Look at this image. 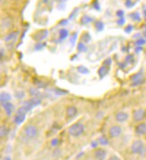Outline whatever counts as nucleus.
<instances>
[{"label": "nucleus", "mask_w": 146, "mask_h": 160, "mask_svg": "<svg viewBox=\"0 0 146 160\" xmlns=\"http://www.w3.org/2000/svg\"><path fill=\"white\" fill-rule=\"evenodd\" d=\"M132 30H133V26H132L131 25H129L125 29V32H126L127 33H130L132 32Z\"/></svg>", "instance_id": "nucleus-36"}, {"label": "nucleus", "mask_w": 146, "mask_h": 160, "mask_svg": "<svg viewBox=\"0 0 146 160\" xmlns=\"http://www.w3.org/2000/svg\"><path fill=\"white\" fill-rule=\"evenodd\" d=\"M4 160H11V158H10L9 156H6V157L4 158Z\"/></svg>", "instance_id": "nucleus-46"}, {"label": "nucleus", "mask_w": 146, "mask_h": 160, "mask_svg": "<svg viewBox=\"0 0 146 160\" xmlns=\"http://www.w3.org/2000/svg\"><path fill=\"white\" fill-rule=\"evenodd\" d=\"M11 100V96L7 93H2L1 96H0V101H1V104L4 105L6 103H9V101Z\"/></svg>", "instance_id": "nucleus-14"}, {"label": "nucleus", "mask_w": 146, "mask_h": 160, "mask_svg": "<svg viewBox=\"0 0 146 160\" xmlns=\"http://www.w3.org/2000/svg\"><path fill=\"white\" fill-rule=\"evenodd\" d=\"M50 144H51L52 147H58V145L59 144V139H58V138L53 139V140H51Z\"/></svg>", "instance_id": "nucleus-32"}, {"label": "nucleus", "mask_w": 146, "mask_h": 160, "mask_svg": "<svg viewBox=\"0 0 146 160\" xmlns=\"http://www.w3.org/2000/svg\"><path fill=\"white\" fill-rule=\"evenodd\" d=\"M135 133L137 135L142 136L146 134V124L145 123H140L135 127Z\"/></svg>", "instance_id": "nucleus-12"}, {"label": "nucleus", "mask_w": 146, "mask_h": 160, "mask_svg": "<svg viewBox=\"0 0 146 160\" xmlns=\"http://www.w3.org/2000/svg\"><path fill=\"white\" fill-rule=\"evenodd\" d=\"M109 67L108 66H102L100 70H99V71H98V74H99V76H100V77L101 78H103L107 74H108V72H109Z\"/></svg>", "instance_id": "nucleus-15"}, {"label": "nucleus", "mask_w": 146, "mask_h": 160, "mask_svg": "<svg viewBox=\"0 0 146 160\" xmlns=\"http://www.w3.org/2000/svg\"><path fill=\"white\" fill-rule=\"evenodd\" d=\"M47 35H48L47 30H40L33 35V38H34V40H36L38 41H41L45 40L47 37Z\"/></svg>", "instance_id": "nucleus-5"}, {"label": "nucleus", "mask_w": 146, "mask_h": 160, "mask_svg": "<svg viewBox=\"0 0 146 160\" xmlns=\"http://www.w3.org/2000/svg\"><path fill=\"white\" fill-rule=\"evenodd\" d=\"M125 24V19H124V17L123 18H120L118 21H117V25H123Z\"/></svg>", "instance_id": "nucleus-37"}, {"label": "nucleus", "mask_w": 146, "mask_h": 160, "mask_svg": "<svg viewBox=\"0 0 146 160\" xmlns=\"http://www.w3.org/2000/svg\"><path fill=\"white\" fill-rule=\"evenodd\" d=\"M127 61H130V62H133L134 59H133V56L132 55H129L127 57Z\"/></svg>", "instance_id": "nucleus-40"}, {"label": "nucleus", "mask_w": 146, "mask_h": 160, "mask_svg": "<svg viewBox=\"0 0 146 160\" xmlns=\"http://www.w3.org/2000/svg\"><path fill=\"white\" fill-rule=\"evenodd\" d=\"M130 17H131L134 21H135V22H139V21L141 20V16H140L139 13H137V12L132 13V14H130Z\"/></svg>", "instance_id": "nucleus-24"}, {"label": "nucleus", "mask_w": 146, "mask_h": 160, "mask_svg": "<svg viewBox=\"0 0 146 160\" xmlns=\"http://www.w3.org/2000/svg\"><path fill=\"white\" fill-rule=\"evenodd\" d=\"M24 134L27 137L28 139L32 140L35 139L39 134V130L35 125H28L24 129Z\"/></svg>", "instance_id": "nucleus-3"}, {"label": "nucleus", "mask_w": 146, "mask_h": 160, "mask_svg": "<svg viewBox=\"0 0 146 160\" xmlns=\"http://www.w3.org/2000/svg\"><path fill=\"white\" fill-rule=\"evenodd\" d=\"M14 96L18 99H22L25 96V93H24L23 91H16L14 93Z\"/></svg>", "instance_id": "nucleus-26"}, {"label": "nucleus", "mask_w": 146, "mask_h": 160, "mask_svg": "<svg viewBox=\"0 0 146 160\" xmlns=\"http://www.w3.org/2000/svg\"><path fill=\"white\" fill-rule=\"evenodd\" d=\"M67 22H68V20H62L60 22V25H67Z\"/></svg>", "instance_id": "nucleus-42"}, {"label": "nucleus", "mask_w": 146, "mask_h": 160, "mask_svg": "<svg viewBox=\"0 0 146 160\" xmlns=\"http://www.w3.org/2000/svg\"><path fill=\"white\" fill-rule=\"evenodd\" d=\"M146 41L143 38H140L136 41V46H142V45L145 44Z\"/></svg>", "instance_id": "nucleus-30"}, {"label": "nucleus", "mask_w": 146, "mask_h": 160, "mask_svg": "<svg viewBox=\"0 0 146 160\" xmlns=\"http://www.w3.org/2000/svg\"><path fill=\"white\" fill-rule=\"evenodd\" d=\"M45 46H46V44H45V43H38V44L35 45V50H36V51L42 50Z\"/></svg>", "instance_id": "nucleus-31"}, {"label": "nucleus", "mask_w": 146, "mask_h": 160, "mask_svg": "<svg viewBox=\"0 0 146 160\" xmlns=\"http://www.w3.org/2000/svg\"><path fill=\"white\" fill-rule=\"evenodd\" d=\"M134 5V4L131 1V0H127L126 1V7H132Z\"/></svg>", "instance_id": "nucleus-35"}, {"label": "nucleus", "mask_w": 146, "mask_h": 160, "mask_svg": "<svg viewBox=\"0 0 146 160\" xmlns=\"http://www.w3.org/2000/svg\"><path fill=\"white\" fill-rule=\"evenodd\" d=\"M18 36V32H12L8 34H6L4 38V41L7 43V44H12L14 43Z\"/></svg>", "instance_id": "nucleus-6"}, {"label": "nucleus", "mask_w": 146, "mask_h": 160, "mask_svg": "<svg viewBox=\"0 0 146 160\" xmlns=\"http://www.w3.org/2000/svg\"><path fill=\"white\" fill-rule=\"evenodd\" d=\"M104 63H105V65H106V66H108V67H109V66L110 65V63H111V60H110V59H107V60H106V61H105Z\"/></svg>", "instance_id": "nucleus-43"}, {"label": "nucleus", "mask_w": 146, "mask_h": 160, "mask_svg": "<svg viewBox=\"0 0 146 160\" xmlns=\"http://www.w3.org/2000/svg\"><path fill=\"white\" fill-rule=\"evenodd\" d=\"M94 19L89 15H83L81 19V22H82V25H88L90 24V22H91Z\"/></svg>", "instance_id": "nucleus-19"}, {"label": "nucleus", "mask_w": 146, "mask_h": 160, "mask_svg": "<svg viewBox=\"0 0 146 160\" xmlns=\"http://www.w3.org/2000/svg\"><path fill=\"white\" fill-rule=\"evenodd\" d=\"M117 15L119 18H123V17H124V11H123V10H118V11H117Z\"/></svg>", "instance_id": "nucleus-34"}, {"label": "nucleus", "mask_w": 146, "mask_h": 160, "mask_svg": "<svg viewBox=\"0 0 146 160\" xmlns=\"http://www.w3.org/2000/svg\"><path fill=\"white\" fill-rule=\"evenodd\" d=\"M68 132L72 137H79L84 132V126L80 122L75 123L69 128Z\"/></svg>", "instance_id": "nucleus-1"}, {"label": "nucleus", "mask_w": 146, "mask_h": 160, "mask_svg": "<svg viewBox=\"0 0 146 160\" xmlns=\"http://www.w3.org/2000/svg\"><path fill=\"white\" fill-rule=\"evenodd\" d=\"M68 34H69V33H68V31H67L66 29H62V30L60 31V33H59L60 41H63V40L66 39L67 36H68Z\"/></svg>", "instance_id": "nucleus-20"}, {"label": "nucleus", "mask_w": 146, "mask_h": 160, "mask_svg": "<svg viewBox=\"0 0 146 160\" xmlns=\"http://www.w3.org/2000/svg\"><path fill=\"white\" fill-rule=\"evenodd\" d=\"M94 156L97 160H105V158L107 156V152H106V150H104L102 148H99L95 151Z\"/></svg>", "instance_id": "nucleus-10"}, {"label": "nucleus", "mask_w": 146, "mask_h": 160, "mask_svg": "<svg viewBox=\"0 0 146 160\" xmlns=\"http://www.w3.org/2000/svg\"><path fill=\"white\" fill-rule=\"evenodd\" d=\"M9 133V129L7 126L6 125H2L1 128H0V136H1V138H5L6 137Z\"/></svg>", "instance_id": "nucleus-18"}, {"label": "nucleus", "mask_w": 146, "mask_h": 160, "mask_svg": "<svg viewBox=\"0 0 146 160\" xmlns=\"http://www.w3.org/2000/svg\"><path fill=\"white\" fill-rule=\"evenodd\" d=\"M77 50H78L79 51L83 52V51H85L87 49H86V46H85V45H84L83 42H80V43H78V45H77Z\"/></svg>", "instance_id": "nucleus-27"}, {"label": "nucleus", "mask_w": 146, "mask_h": 160, "mask_svg": "<svg viewBox=\"0 0 146 160\" xmlns=\"http://www.w3.org/2000/svg\"><path fill=\"white\" fill-rule=\"evenodd\" d=\"M92 7L96 9V10H100L101 8H100V5H99V3H98V1L97 0H94V2L92 3Z\"/></svg>", "instance_id": "nucleus-33"}, {"label": "nucleus", "mask_w": 146, "mask_h": 160, "mask_svg": "<svg viewBox=\"0 0 146 160\" xmlns=\"http://www.w3.org/2000/svg\"><path fill=\"white\" fill-rule=\"evenodd\" d=\"M3 57H4V49L2 48V49H1V59H2Z\"/></svg>", "instance_id": "nucleus-45"}, {"label": "nucleus", "mask_w": 146, "mask_h": 160, "mask_svg": "<svg viewBox=\"0 0 146 160\" xmlns=\"http://www.w3.org/2000/svg\"><path fill=\"white\" fill-rule=\"evenodd\" d=\"M98 144H99V141H92V142L91 143V145L92 148H97Z\"/></svg>", "instance_id": "nucleus-39"}, {"label": "nucleus", "mask_w": 146, "mask_h": 160, "mask_svg": "<svg viewBox=\"0 0 146 160\" xmlns=\"http://www.w3.org/2000/svg\"><path fill=\"white\" fill-rule=\"evenodd\" d=\"M13 24V20L11 17H5L2 19L1 21V28L2 30H6V29H9L12 26Z\"/></svg>", "instance_id": "nucleus-9"}, {"label": "nucleus", "mask_w": 146, "mask_h": 160, "mask_svg": "<svg viewBox=\"0 0 146 160\" xmlns=\"http://www.w3.org/2000/svg\"><path fill=\"white\" fill-rule=\"evenodd\" d=\"M25 120V114H19L17 113L16 116L14 117V122L16 124H21Z\"/></svg>", "instance_id": "nucleus-17"}, {"label": "nucleus", "mask_w": 146, "mask_h": 160, "mask_svg": "<svg viewBox=\"0 0 146 160\" xmlns=\"http://www.w3.org/2000/svg\"><path fill=\"white\" fill-rule=\"evenodd\" d=\"M139 36H140V33H137V34L134 35V39H137V40H138V39H140V37H139Z\"/></svg>", "instance_id": "nucleus-44"}, {"label": "nucleus", "mask_w": 146, "mask_h": 160, "mask_svg": "<svg viewBox=\"0 0 146 160\" xmlns=\"http://www.w3.org/2000/svg\"><path fill=\"white\" fill-rule=\"evenodd\" d=\"M77 12H78V9H77V8H76V9H75V11L73 12V13L71 14V15H70V19H73V18H74V17L76 16V15H75V14H76V13H77Z\"/></svg>", "instance_id": "nucleus-38"}, {"label": "nucleus", "mask_w": 146, "mask_h": 160, "mask_svg": "<svg viewBox=\"0 0 146 160\" xmlns=\"http://www.w3.org/2000/svg\"><path fill=\"white\" fill-rule=\"evenodd\" d=\"M50 0H43V3H45V4H46V3L50 2Z\"/></svg>", "instance_id": "nucleus-47"}, {"label": "nucleus", "mask_w": 146, "mask_h": 160, "mask_svg": "<svg viewBox=\"0 0 146 160\" xmlns=\"http://www.w3.org/2000/svg\"><path fill=\"white\" fill-rule=\"evenodd\" d=\"M131 151H132V153L137 154V155L143 154L144 151H145V146H144L143 142L142 140L134 141L132 146H131Z\"/></svg>", "instance_id": "nucleus-2"}, {"label": "nucleus", "mask_w": 146, "mask_h": 160, "mask_svg": "<svg viewBox=\"0 0 146 160\" xmlns=\"http://www.w3.org/2000/svg\"><path fill=\"white\" fill-rule=\"evenodd\" d=\"M109 160H121L117 156H111Z\"/></svg>", "instance_id": "nucleus-41"}, {"label": "nucleus", "mask_w": 146, "mask_h": 160, "mask_svg": "<svg viewBox=\"0 0 146 160\" xmlns=\"http://www.w3.org/2000/svg\"><path fill=\"white\" fill-rule=\"evenodd\" d=\"M131 80L133 82L132 85H137L142 84L143 82V74H142V72H139V73L134 75L131 77Z\"/></svg>", "instance_id": "nucleus-7"}, {"label": "nucleus", "mask_w": 146, "mask_h": 160, "mask_svg": "<svg viewBox=\"0 0 146 160\" xmlns=\"http://www.w3.org/2000/svg\"><path fill=\"white\" fill-rule=\"evenodd\" d=\"M98 141H99V144H101V145H102V146H107V145H109V140L106 138V137H104V136L100 137Z\"/></svg>", "instance_id": "nucleus-21"}, {"label": "nucleus", "mask_w": 146, "mask_h": 160, "mask_svg": "<svg viewBox=\"0 0 146 160\" xmlns=\"http://www.w3.org/2000/svg\"><path fill=\"white\" fill-rule=\"evenodd\" d=\"M77 114V108L75 106H70L66 110V115L68 118H74Z\"/></svg>", "instance_id": "nucleus-13"}, {"label": "nucleus", "mask_w": 146, "mask_h": 160, "mask_svg": "<svg viewBox=\"0 0 146 160\" xmlns=\"http://www.w3.org/2000/svg\"><path fill=\"white\" fill-rule=\"evenodd\" d=\"M4 109H5V111L8 114V115H11L12 112L14 111V105L13 104H11L10 102L9 103H6V104L3 105Z\"/></svg>", "instance_id": "nucleus-16"}, {"label": "nucleus", "mask_w": 146, "mask_h": 160, "mask_svg": "<svg viewBox=\"0 0 146 160\" xmlns=\"http://www.w3.org/2000/svg\"><path fill=\"white\" fill-rule=\"evenodd\" d=\"M121 133H122V128H121L120 126H117V125L111 127L109 130V136L111 137V138L118 137Z\"/></svg>", "instance_id": "nucleus-8"}, {"label": "nucleus", "mask_w": 146, "mask_h": 160, "mask_svg": "<svg viewBox=\"0 0 146 160\" xmlns=\"http://www.w3.org/2000/svg\"><path fill=\"white\" fill-rule=\"evenodd\" d=\"M127 119H128V114L124 111H120L116 114V120L118 122H124Z\"/></svg>", "instance_id": "nucleus-11"}, {"label": "nucleus", "mask_w": 146, "mask_h": 160, "mask_svg": "<svg viewBox=\"0 0 146 160\" xmlns=\"http://www.w3.org/2000/svg\"><path fill=\"white\" fill-rule=\"evenodd\" d=\"M146 112L143 109H138L134 111V120L135 122H141L145 118Z\"/></svg>", "instance_id": "nucleus-4"}, {"label": "nucleus", "mask_w": 146, "mask_h": 160, "mask_svg": "<svg viewBox=\"0 0 146 160\" xmlns=\"http://www.w3.org/2000/svg\"><path fill=\"white\" fill-rule=\"evenodd\" d=\"M30 93H31V95L34 96V97H37V96H39L40 95L39 91L37 89H35V88H31L30 89Z\"/></svg>", "instance_id": "nucleus-29"}, {"label": "nucleus", "mask_w": 146, "mask_h": 160, "mask_svg": "<svg viewBox=\"0 0 146 160\" xmlns=\"http://www.w3.org/2000/svg\"><path fill=\"white\" fill-rule=\"evenodd\" d=\"M95 28L98 31H103L104 29V24L101 21H98L95 22Z\"/></svg>", "instance_id": "nucleus-22"}, {"label": "nucleus", "mask_w": 146, "mask_h": 160, "mask_svg": "<svg viewBox=\"0 0 146 160\" xmlns=\"http://www.w3.org/2000/svg\"><path fill=\"white\" fill-rule=\"evenodd\" d=\"M82 40H83L85 43H87V42L91 41V36L90 35V33H83V38H82Z\"/></svg>", "instance_id": "nucleus-25"}, {"label": "nucleus", "mask_w": 146, "mask_h": 160, "mask_svg": "<svg viewBox=\"0 0 146 160\" xmlns=\"http://www.w3.org/2000/svg\"><path fill=\"white\" fill-rule=\"evenodd\" d=\"M77 70H78V72L81 73V74H88V73H89V70H88L86 67H84V66H80V67H78Z\"/></svg>", "instance_id": "nucleus-23"}, {"label": "nucleus", "mask_w": 146, "mask_h": 160, "mask_svg": "<svg viewBox=\"0 0 146 160\" xmlns=\"http://www.w3.org/2000/svg\"><path fill=\"white\" fill-rule=\"evenodd\" d=\"M76 39H77V33H73L71 37H70V42L72 43V45H74L76 43Z\"/></svg>", "instance_id": "nucleus-28"}]
</instances>
